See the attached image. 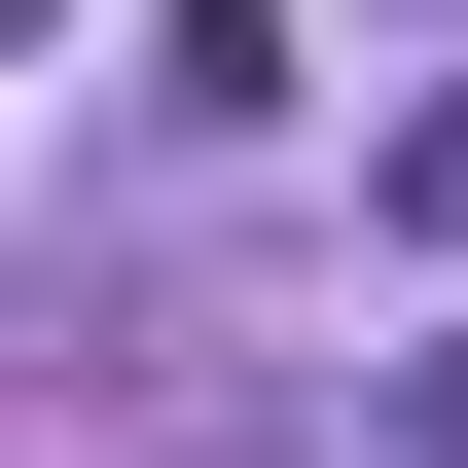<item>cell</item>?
I'll use <instances>...</instances> for the list:
<instances>
[{
    "mask_svg": "<svg viewBox=\"0 0 468 468\" xmlns=\"http://www.w3.org/2000/svg\"><path fill=\"white\" fill-rule=\"evenodd\" d=\"M397 468H468V324H432V360H397Z\"/></svg>",
    "mask_w": 468,
    "mask_h": 468,
    "instance_id": "1",
    "label": "cell"
}]
</instances>
